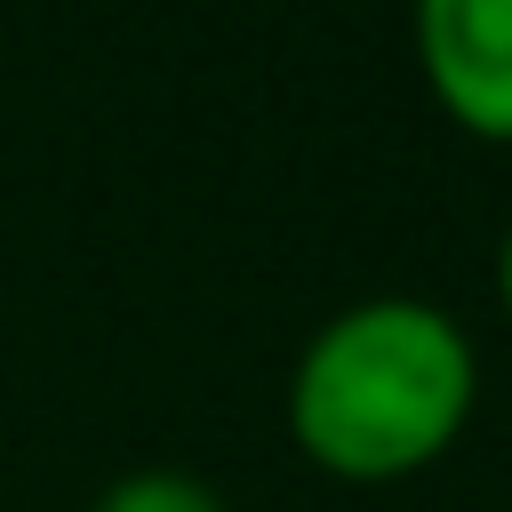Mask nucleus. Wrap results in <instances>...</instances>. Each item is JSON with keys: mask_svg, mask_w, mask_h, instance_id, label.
Returning <instances> with one entry per match:
<instances>
[{"mask_svg": "<svg viewBox=\"0 0 512 512\" xmlns=\"http://www.w3.org/2000/svg\"><path fill=\"white\" fill-rule=\"evenodd\" d=\"M480 400L472 336L424 296H360L328 312L288 368V440L352 488L432 472Z\"/></svg>", "mask_w": 512, "mask_h": 512, "instance_id": "1", "label": "nucleus"}, {"mask_svg": "<svg viewBox=\"0 0 512 512\" xmlns=\"http://www.w3.org/2000/svg\"><path fill=\"white\" fill-rule=\"evenodd\" d=\"M408 32L432 104L480 144H512V0H416Z\"/></svg>", "mask_w": 512, "mask_h": 512, "instance_id": "2", "label": "nucleus"}, {"mask_svg": "<svg viewBox=\"0 0 512 512\" xmlns=\"http://www.w3.org/2000/svg\"><path fill=\"white\" fill-rule=\"evenodd\" d=\"M88 512H232L200 472H176V464H144V472H120Z\"/></svg>", "mask_w": 512, "mask_h": 512, "instance_id": "3", "label": "nucleus"}, {"mask_svg": "<svg viewBox=\"0 0 512 512\" xmlns=\"http://www.w3.org/2000/svg\"><path fill=\"white\" fill-rule=\"evenodd\" d=\"M496 304H504V320H512V224H504V240H496Z\"/></svg>", "mask_w": 512, "mask_h": 512, "instance_id": "4", "label": "nucleus"}]
</instances>
